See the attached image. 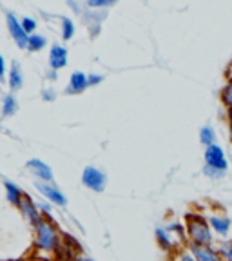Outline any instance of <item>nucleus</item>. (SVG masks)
Masks as SVG:
<instances>
[{
    "mask_svg": "<svg viewBox=\"0 0 232 261\" xmlns=\"http://www.w3.org/2000/svg\"><path fill=\"white\" fill-rule=\"evenodd\" d=\"M62 245H64V236H62L55 220L44 218L40 223L33 227V247L38 252L53 256V254L60 252Z\"/></svg>",
    "mask_w": 232,
    "mask_h": 261,
    "instance_id": "nucleus-1",
    "label": "nucleus"
},
{
    "mask_svg": "<svg viewBox=\"0 0 232 261\" xmlns=\"http://www.w3.org/2000/svg\"><path fill=\"white\" fill-rule=\"evenodd\" d=\"M185 236H187V243L196 245H214V238H216L209 221L201 214H187Z\"/></svg>",
    "mask_w": 232,
    "mask_h": 261,
    "instance_id": "nucleus-2",
    "label": "nucleus"
},
{
    "mask_svg": "<svg viewBox=\"0 0 232 261\" xmlns=\"http://www.w3.org/2000/svg\"><path fill=\"white\" fill-rule=\"evenodd\" d=\"M82 185L93 192H104L107 185V174L94 165H87L82 171Z\"/></svg>",
    "mask_w": 232,
    "mask_h": 261,
    "instance_id": "nucleus-3",
    "label": "nucleus"
},
{
    "mask_svg": "<svg viewBox=\"0 0 232 261\" xmlns=\"http://www.w3.org/2000/svg\"><path fill=\"white\" fill-rule=\"evenodd\" d=\"M16 208H18V212H20L22 220H24L31 228L44 220L42 212L38 211V207H37V201L33 200L29 194H24V198L20 200V203H18V207Z\"/></svg>",
    "mask_w": 232,
    "mask_h": 261,
    "instance_id": "nucleus-4",
    "label": "nucleus"
},
{
    "mask_svg": "<svg viewBox=\"0 0 232 261\" xmlns=\"http://www.w3.org/2000/svg\"><path fill=\"white\" fill-rule=\"evenodd\" d=\"M203 158H205V167H211V169H216V171H228V160L225 151L221 149L220 145H209L205 147V152H203Z\"/></svg>",
    "mask_w": 232,
    "mask_h": 261,
    "instance_id": "nucleus-5",
    "label": "nucleus"
},
{
    "mask_svg": "<svg viewBox=\"0 0 232 261\" xmlns=\"http://www.w3.org/2000/svg\"><path fill=\"white\" fill-rule=\"evenodd\" d=\"M35 187L44 196V200H47L51 205H57V207H65V205H67L65 194L53 184V181H35Z\"/></svg>",
    "mask_w": 232,
    "mask_h": 261,
    "instance_id": "nucleus-6",
    "label": "nucleus"
},
{
    "mask_svg": "<svg viewBox=\"0 0 232 261\" xmlns=\"http://www.w3.org/2000/svg\"><path fill=\"white\" fill-rule=\"evenodd\" d=\"M189 252L194 256L196 261H223L220 256V250L214 245H196V243H185Z\"/></svg>",
    "mask_w": 232,
    "mask_h": 261,
    "instance_id": "nucleus-7",
    "label": "nucleus"
},
{
    "mask_svg": "<svg viewBox=\"0 0 232 261\" xmlns=\"http://www.w3.org/2000/svg\"><path fill=\"white\" fill-rule=\"evenodd\" d=\"M207 221H209V225H211L214 236L223 238V240H227V238L230 236L232 221H230V218H228V216L220 214V212H214V214H209Z\"/></svg>",
    "mask_w": 232,
    "mask_h": 261,
    "instance_id": "nucleus-8",
    "label": "nucleus"
},
{
    "mask_svg": "<svg viewBox=\"0 0 232 261\" xmlns=\"http://www.w3.org/2000/svg\"><path fill=\"white\" fill-rule=\"evenodd\" d=\"M25 171L37 179V181H53V169L38 158L28 160V163H25Z\"/></svg>",
    "mask_w": 232,
    "mask_h": 261,
    "instance_id": "nucleus-9",
    "label": "nucleus"
},
{
    "mask_svg": "<svg viewBox=\"0 0 232 261\" xmlns=\"http://www.w3.org/2000/svg\"><path fill=\"white\" fill-rule=\"evenodd\" d=\"M6 22H8L9 35H11L13 40H15L16 47H20V49H28L29 35L24 31V28H22L20 22L16 20V16L13 15V13H8V15H6Z\"/></svg>",
    "mask_w": 232,
    "mask_h": 261,
    "instance_id": "nucleus-10",
    "label": "nucleus"
},
{
    "mask_svg": "<svg viewBox=\"0 0 232 261\" xmlns=\"http://www.w3.org/2000/svg\"><path fill=\"white\" fill-rule=\"evenodd\" d=\"M154 238H156V243H158V247L163 250V252H174L178 247H182V245H178L174 241V236H172L171 232H169L165 227H156L154 228Z\"/></svg>",
    "mask_w": 232,
    "mask_h": 261,
    "instance_id": "nucleus-11",
    "label": "nucleus"
},
{
    "mask_svg": "<svg viewBox=\"0 0 232 261\" xmlns=\"http://www.w3.org/2000/svg\"><path fill=\"white\" fill-rule=\"evenodd\" d=\"M67 49L64 45H53L51 51H49V67L55 71H60L64 69L65 65H67Z\"/></svg>",
    "mask_w": 232,
    "mask_h": 261,
    "instance_id": "nucleus-12",
    "label": "nucleus"
},
{
    "mask_svg": "<svg viewBox=\"0 0 232 261\" xmlns=\"http://www.w3.org/2000/svg\"><path fill=\"white\" fill-rule=\"evenodd\" d=\"M89 87L87 84V74L82 71H74L69 76V84L65 87V94H80Z\"/></svg>",
    "mask_w": 232,
    "mask_h": 261,
    "instance_id": "nucleus-13",
    "label": "nucleus"
},
{
    "mask_svg": "<svg viewBox=\"0 0 232 261\" xmlns=\"http://www.w3.org/2000/svg\"><path fill=\"white\" fill-rule=\"evenodd\" d=\"M4 192H6V201L15 208L18 207V203H20V200L25 194V192L22 191L15 181H9V179H6L4 181Z\"/></svg>",
    "mask_w": 232,
    "mask_h": 261,
    "instance_id": "nucleus-14",
    "label": "nucleus"
},
{
    "mask_svg": "<svg viewBox=\"0 0 232 261\" xmlns=\"http://www.w3.org/2000/svg\"><path fill=\"white\" fill-rule=\"evenodd\" d=\"M8 84L11 91H18L24 86V74H22V67L18 65V62H13L11 69H9V76H8Z\"/></svg>",
    "mask_w": 232,
    "mask_h": 261,
    "instance_id": "nucleus-15",
    "label": "nucleus"
},
{
    "mask_svg": "<svg viewBox=\"0 0 232 261\" xmlns=\"http://www.w3.org/2000/svg\"><path fill=\"white\" fill-rule=\"evenodd\" d=\"M16 111H18V102L13 94H6L4 100H2V116L9 118V116H15Z\"/></svg>",
    "mask_w": 232,
    "mask_h": 261,
    "instance_id": "nucleus-16",
    "label": "nucleus"
},
{
    "mask_svg": "<svg viewBox=\"0 0 232 261\" xmlns=\"http://www.w3.org/2000/svg\"><path fill=\"white\" fill-rule=\"evenodd\" d=\"M200 143L203 147L214 145V143H216V133H214V129H212L211 125H205L200 129Z\"/></svg>",
    "mask_w": 232,
    "mask_h": 261,
    "instance_id": "nucleus-17",
    "label": "nucleus"
},
{
    "mask_svg": "<svg viewBox=\"0 0 232 261\" xmlns=\"http://www.w3.org/2000/svg\"><path fill=\"white\" fill-rule=\"evenodd\" d=\"M45 45H47V40H45V37H42V35H29L28 49L31 51V53H38V51H42Z\"/></svg>",
    "mask_w": 232,
    "mask_h": 261,
    "instance_id": "nucleus-18",
    "label": "nucleus"
},
{
    "mask_svg": "<svg viewBox=\"0 0 232 261\" xmlns=\"http://www.w3.org/2000/svg\"><path fill=\"white\" fill-rule=\"evenodd\" d=\"M171 261H196V259L184 245V247H178L174 252H171Z\"/></svg>",
    "mask_w": 232,
    "mask_h": 261,
    "instance_id": "nucleus-19",
    "label": "nucleus"
},
{
    "mask_svg": "<svg viewBox=\"0 0 232 261\" xmlns=\"http://www.w3.org/2000/svg\"><path fill=\"white\" fill-rule=\"evenodd\" d=\"M220 98H221V103H223L227 109H232V78L223 86V89H221V93H220Z\"/></svg>",
    "mask_w": 232,
    "mask_h": 261,
    "instance_id": "nucleus-20",
    "label": "nucleus"
},
{
    "mask_svg": "<svg viewBox=\"0 0 232 261\" xmlns=\"http://www.w3.org/2000/svg\"><path fill=\"white\" fill-rule=\"evenodd\" d=\"M74 37V24L71 18H62V38L71 40Z\"/></svg>",
    "mask_w": 232,
    "mask_h": 261,
    "instance_id": "nucleus-21",
    "label": "nucleus"
},
{
    "mask_svg": "<svg viewBox=\"0 0 232 261\" xmlns=\"http://www.w3.org/2000/svg\"><path fill=\"white\" fill-rule=\"evenodd\" d=\"M220 250V256L223 261H232V238H227L223 243L218 247Z\"/></svg>",
    "mask_w": 232,
    "mask_h": 261,
    "instance_id": "nucleus-22",
    "label": "nucleus"
},
{
    "mask_svg": "<svg viewBox=\"0 0 232 261\" xmlns=\"http://www.w3.org/2000/svg\"><path fill=\"white\" fill-rule=\"evenodd\" d=\"M118 0H87L86 4L89 6L91 9H104V8H109V6L116 4Z\"/></svg>",
    "mask_w": 232,
    "mask_h": 261,
    "instance_id": "nucleus-23",
    "label": "nucleus"
},
{
    "mask_svg": "<svg viewBox=\"0 0 232 261\" xmlns=\"http://www.w3.org/2000/svg\"><path fill=\"white\" fill-rule=\"evenodd\" d=\"M203 174L207 176L209 179H214V181H220L227 176V172L223 171H216V169H211V167H203Z\"/></svg>",
    "mask_w": 232,
    "mask_h": 261,
    "instance_id": "nucleus-24",
    "label": "nucleus"
},
{
    "mask_svg": "<svg viewBox=\"0 0 232 261\" xmlns=\"http://www.w3.org/2000/svg\"><path fill=\"white\" fill-rule=\"evenodd\" d=\"M22 28H24V31L28 33V35H35V29H37V20H33V18H29V16H25V18H22Z\"/></svg>",
    "mask_w": 232,
    "mask_h": 261,
    "instance_id": "nucleus-25",
    "label": "nucleus"
},
{
    "mask_svg": "<svg viewBox=\"0 0 232 261\" xmlns=\"http://www.w3.org/2000/svg\"><path fill=\"white\" fill-rule=\"evenodd\" d=\"M102 82H104V76H102V74H96V73H89V74H87V84H89V87L100 86Z\"/></svg>",
    "mask_w": 232,
    "mask_h": 261,
    "instance_id": "nucleus-26",
    "label": "nucleus"
},
{
    "mask_svg": "<svg viewBox=\"0 0 232 261\" xmlns=\"http://www.w3.org/2000/svg\"><path fill=\"white\" fill-rule=\"evenodd\" d=\"M55 96H57V94H55L53 89H44V91H42V98H44L45 102H53Z\"/></svg>",
    "mask_w": 232,
    "mask_h": 261,
    "instance_id": "nucleus-27",
    "label": "nucleus"
},
{
    "mask_svg": "<svg viewBox=\"0 0 232 261\" xmlns=\"http://www.w3.org/2000/svg\"><path fill=\"white\" fill-rule=\"evenodd\" d=\"M4 78H6V60L0 55V80H4Z\"/></svg>",
    "mask_w": 232,
    "mask_h": 261,
    "instance_id": "nucleus-28",
    "label": "nucleus"
},
{
    "mask_svg": "<svg viewBox=\"0 0 232 261\" xmlns=\"http://www.w3.org/2000/svg\"><path fill=\"white\" fill-rule=\"evenodd\" d=\"M45 76H47V80H57V78H58V74H57V71H55V69H51L47 74H45Z\"/></svg>",
    "mask_w": 232,
    "mask_h": 261,
    "instance_id": "nucleus-29",
    "label": "nucleus"
},
{
    "mask_svg": "<svg viewBox=\"0 0 232 261\" xmlns=\"http://www.w3.org/2000/svg\"><path fill=\"white\" fill-rule=\"evenodd\" d=\"M227 122L230 125V130H232V109H227Z\"/></svg>",
    "mask_w": 232,
    "mask_h": 261,
    "instance_id": "nucleus-30",
    "label": "nucleus"
},
{
    "mask_svg": "<svg viewBox=\"0 0 232 261\" xmlns=\"http://www.w3.org/2000/svg\"><path fill=\"white\" fill-rule=\"evenodd\" d=\"M71 261H86V256H82V254H76Z\"/></svg>",
    "mask_w": 232,
    "mask_h": 261,
    "instance_id": "nucleus-31",
    "label": "nucleus"
},
{
    "mask_svg": "<svg viewBox=\"0 0 232 261\" xmlns=\"http://www.w3.org/2000/svg\"><path fill=\"white\" fill-rule=\"evenodd\" d=\"M86 261H94V259H93V257H87V256H86Z\"/></svg>",
    "mask_w": 232,
    "mask_h": 261,
    "instance_id": "nucleus-32",
    "label": "nucleus"
},
{
    "mask_svg": "<svg viewBox=\"0 0 232 261\" xmlns=\"http://www.w3.org/2000/svg\"><path fill=\"white\" fill-rule=\"evenodd\" d=\"M228 140H230V143H232V130H230V135H228Z\"/></svg>",
    "mask_w": 232,
    "mask_h": 261,
    "instance_id": "nucleus-33",
    "label": "nucleus"
}]
</instances>
